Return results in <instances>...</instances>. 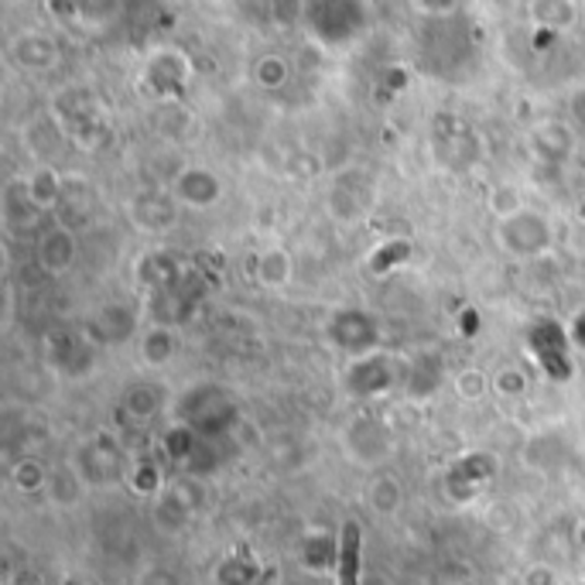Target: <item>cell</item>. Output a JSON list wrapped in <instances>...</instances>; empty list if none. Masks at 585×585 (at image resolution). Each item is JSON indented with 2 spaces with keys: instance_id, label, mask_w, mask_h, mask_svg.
<instances>
[{
  "instance_id": "obj_1",
  "label": "cell",
  "mask_w": 585,
  "mask_h": 585,
  "mask_svg": "<svg viewBox=\"0 0 585 585\" xmlns=\"http://www.w3.org/2000/svg\"><path fill=\"white\" fill-rule=\"evenodd\" d=\"M500 240L506 250L521 253V258H530V253H541L551 243V226L545 216L524 210L521 216L500 223Z\"/></svg>"
},
{
  "instance_id": "obj_2",
  "label": "cell",
  "mask_w": 585,
  "mask_h": 585,
  "mask_svg": "<svg viewBox=\"0 0 585 585\" xmlns=\"http://www.w3.org/2000/svg\"><path fill=\"white\" fill-rule=\"evenodd\" d=\"M175 192H178V199H182V202H189V206L206 210L219 199V182H216V175L206 171V168H189V171L178 175Z\"/></svg>"
},
{
  "instance_id": "obj_3",
  "label": "cell",
  "mask_w": 585,
  "mask_h": 585,
  "mask_svg": "<svg viewBox=\"0 0 585 585\" xmlns=\"http://www.w3.org/2000/svg\"><path fill=\"white\" fill-rule=\"evenodd\" d=\"M38 261L48 267V271H56V274H62L72 261H75V240H72V234L69 230H48L45 237H41V243H38Z\"/></svg>"
},
{
  "instance_id": "obj_4",
  "label": "cell",
  "mask_w": 585,
  "mask_h": 585,
  "mask_svg": "<svg viewBox=\"0 0 585 585\" xmlns=\"http://www.w3.org/2000/svg\"><path fill=\"white\" fill-rule=\"evenodd\" d=\"M534 147H538V155L548 162V165H558L572 147V134L569 127L562 123H541L538 131H534Z\"/></svg>"
},
{
  "instance_id": "obj_5",
  "label": "cell",
  "mask_w": 585,
  "mask_h": 585,
  "mask_svg": "<svg viewBox=\"0 0 585 585\" xmlns=\"http://www.w3.org/2000/svg\"><path fill=\"white\" fill-rule=\"evenodd\" d=\"M178 349V339L168 325H158V329H151V333L141 339V356H144V363L147 367H165L171 356Z\"/></svg>"
},
{
  "instance_id": "obj_6",
  "label": "cell",
  "mask_w": 585,
  "mask_h": 585,
  "mask_svg": "<svg viewBox=\"0 0 585 585\" xmlns=\"http://www.w3.org/2000/svg\"><path fill=\"white\" fill-rule=\"evenodd\" d=\"M258 282L264 288H285L291 282V258L285 250H267L258 264Z\"/></svg>"
},
{
  "instance_id": "obj_7",
  "label": "cell",
  "mask_w": 585,
  "mask_h": 585,
  "mask_svg": "<svg viewBox=\"0 0 585 585\" xmlns=\"http://www.w3.org/2000/svg\"><path fill=\"white\" fill-rule=\"evenodd\" d=\"M360 545H363V530L356 521L343 524V538H339V562L346 572V585H353V575H360Z\"/></svg>"
},
{
  "instance_id": "obj_8",
  "label": "cell",
  "mask_w": 585,
  "mask_h": 585,
  "mask_svg": "<svg viewBox=\"0 0 585 585\" xmlns=\"http://www.w3.org/2000/svg\"><path fill=\"white\" fill-rule=\"evenodd\" d=\"M370 503H373L377 514H397L401 503H404L401 482H397L394 476H377V479L370 482Z\"/></svg>"
},
{
  "instance_id": "obj_9",
  "label": "cell",
  "mask_w": 585,
  "mask_h": 585,
  "mask_svg": "<svg viewBox=\"0 0 585 585\" xmlns=\"http://www.w3.org/2000/svg\"><path fill=\"white\" fill-rule=\"evenodd\" d=\"M490 213H493L500 223L521 216V213H524V195H521V189L511 186V182L493 186V192H490Z\"/></svg>"
},
{
  "instance_id": "obj_10",
  "label": "cell",
  "mask_w": 585,
  "mask_h": 585,
  "mask_svg": "<svg viewBox=\"0 0 585 585\" xmlns=\"http://www.w3.org/2000/svg\"><path fill=\"white\" fill-rule=\"evenodd\" d=\"M24 189H28V195L35 199L38 210H48L59 199V175L52 168H38L28 182H24Z\"/></svg>"
},
{
  "instance_id": "obj_11",
  "label": "cell",
  "mask_w": 585,
  "mask_h": 585,
  "mask_svg": "<svg viewBox=\"0 0 585 585\" xmlns=\"http://www.w3.org/2000/svg\"><path fill=\"white\" fill-rule=\"evenodd\" d=\"M123 408L131 411L138 421H147L151 415H158V408H162V404H158V394L151 391L147 384H138V387H131V391H127Z\"/></svg>"
},
{
  "instance_id": "obj_12",
  "label": "cell",
  "mask_w": 585,
  "mask_h": 585,
  "mask_svg": "<svg viewBox=\"0 0 585 585\" xmlns=\"http://www.w3.org/2000/svg\"><path fill=\"white\" fill-rule=\"evenodd\" d=\"M288 80V62L282 56H264L258 62V83L267 86V89H277V86H285Z\"/></svg>"
},
{
  "instance_id": "obj_13",
  "label": "cell",
  "mask_w": 585,
  "mask_h": 585,
  "mask_svg": "<svg viewBox=\"0 0 585 585\" xmlns=\"http://www.w3.org/2000/svg\"><path fill=\"white\" fill-rule=\"evenodd\" d=\"M14 482H17L21 493H35V490L48 487V476H45V469H41L35 459H24V463L14 469Z\"/></svg>"
},
{
  "instance_id": "obj_14",
  "label": "cell",
  "mask_w": 585,
  "mask_h": 585,
  "mask_svg": "<svg viewBox=\"0 0 585 585\" xmlns=\"http://www.w3.org/2000/svg\"><path fill=\"white\" fill-rule=\"evenodd\" d=\"M524 387H527V380H524V373H521L517 367H503V370L493 377V391H497L500 397H521Z\"/></svg>"
},
{
  "instance_id": "obj_15",
  "label": "cell",
  "mask_w": 585,
  "mask_h": 585,
  "mask_svg": "<svg viewBox=\"0 0 585 585\" xmlns=\"http://www.w3.org/2000/svg\"><path fill=\"white\" fill-rule=\"evenodd\" d=\"M455 387H459V394H463L466 401H479L482 394L490 391V380L482 377V370L469 367V370H463V373H459V380H455Z\"/></svg>"
},
{
  "instance_id": "obj_16",
  "label": "cell",
  "mask_w": 585,
  "mask_h": 585,
  "mask_svg": "<svg viewBox=\"0 0 585 585\" xmlns=\"http://www.w3.org/2000/svg\"><path fill=\"white\" fill-rule=\"evenodd\" d=\"M134 482H131V487L138 490V493H155L158 490V469L155 466H151V463H141L138 469H134V476H131Z\"/></svg>"
},
{
  "instance_id": "obj_17",
  "label": "cell",
  "mask_w": 585,
  "mask_h": 585,
  "mask_svg": "<svg viewBox=\"0 0 585 585\" xmlns=\"http://www.w3.org/2000/svg\"><path fill=\"white\" fill-rule=\"evenodd\" d=\"M524 585H558V575L548 565H530L524 572Z\"/></svg>"
},
{
  "instance_id": "obj_18",
  "label": "cell",
  "mask_w": 585,
  "mask_h": 585,
  "mask_svg": "<svg viewBox=\"0 0 585 585\" xmlns=\"http://www.w3.org/2000/svg\"><path fill=\"white\" fill-rule=\"evenodd\" d=\"M572 339L585 349V312H582V315L575 319V325H572Z\"/></svg>"
}]
</instances>
